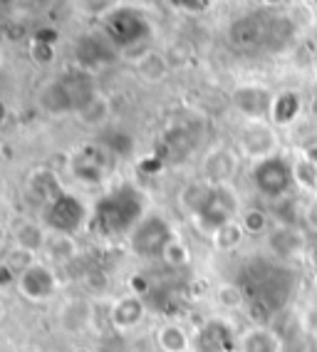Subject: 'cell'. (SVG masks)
Here are the masks:
<instances>
[{
    "mask_svg": "<svg viewBox=\"0 0 317 352\" xmlns=\"http://www.w3.org/2000/svg\"><path fill=\"white\" fill-rule=\"evenodd\" d=\"M146 216V196L139 186L121 182L99 196L89 214V228L104 239H127Z\"/></svg>",
    "mask_w": 317,
    "mask_h": 352,
    "instance_id": "cell-1",
    "label": "cell"
},
{
    "mask_svg": "<svg viewBox=\"0 0 317 352\" xmlns=\"http://www.w3.org/2000/svg\"><path fill=\"white\" fill-rule=\"evenodd\" d=\"M97 95H99V89H97L95 75L82 67H77L52 77L40 89L38 102L40 107L47 114H52V117H67V114L82 112Z\"/></svg>",
    "mask_w": 317,
    "mask_h": 352,
    "instance_id": "cell-2",
    "label": "cell"
},
{
    "mask_svg": "<svg viewBox=\"0 0 317 352\" xmlns=\"http://www.w3.org/2000/svg\"><path fill=\"white\" fill-rule=\"evenodd\" d=\"M241 199L238 194L233 191L231 184L226 186H213L209 184V189L203 194V199L198 201V206L191 211V221H193V226L198 228V233L203 236H213L218 228H223L226 223L235 221L241 216Z\"/></svg>",
    "mask_w": 317,
    "mask_h": 352,
    "instance_id": "cell-3",
    "label": "cell"
},
{
    "mask_svg": "<svg viewBox=\"0 0 317 352\" xmlns=\"http://www.w3.org/2000/svg\"><path fill=\"white\" fill-rule=\"evenodd\" d=\"M102 32L112 40L117 50H132L137 45L146 43L152 38V20L134 6H119L112 8L102 18Z\"/></svg>",
    "mask_w": 317,
    "mask_h": 352,
    "instance_id": "cell-4",
    "label": "cell"
},
{
    "mask_svg": "<svg viewBox=\"0 0 317 352\" xmlns=\"http://www.w3.org/2000/svg\"><path fill=\"white\" fill-rule=\"evenodd\" d=\"M174 239H176V231H174L172 221L161 214H146L127 236L129 251L144 261L161 258Z\"/></svg>",
    "mask_w": 317,
    "mask_h": 352,
    "instance_id": "cell-5",
    "label": "cell"
},
{
    "mask_svg": "<svg viewBox=\"0 0 317 352\" xmlns=\"http://www.w3.org/2000/svg\"><path fill=\"white\" fill-rule=\"evenodd\" d=\"M250 184L263 199L268 201H280L290 194V189L295 186L292 182V166L290 157H285L283 151L275 157H268L263 162H255L250 166Z\"/></svg>",
    "mask_w": 317,
    "mask_h": 352,
    "instance_id": "cell-6",
    "label": "cell"
},
{
    "mask_svg": "<svg viewBox=\"0 0 317 352\" xmlns=\"http://www.w3.org/2000/svg\"><path fill=\"white\" fill-rule=\"evenodd\" d=\"M89 214H92V208H87V204H84L80 196L72 194V191H64L55 201L43 206V211H40V223L52 233L75 236L77 231H82L89 223Z\"/></svg>",
    "mask_w": 317,
    "mask_h": 352,
    "instance_id": "cell-7",
    "label": "cell"
},
{
    "mask_svg": "<svg viewBox=\"0 0 317 352\" xmlns=\"http://www.w3.org/2000/svg\"><path fill=\"white\" fill-rule=\"evenodd\" d=\"M278 126L270 120H246L238 129V154L248 162H263L280 154Z\"/></svg>",
    "mask_w": 317,
    "mask_h": 352,
    "instance_id": "cell-8",
    "label": "cell"
},
{
    "mask_svg": "<svg viewBox=\"0 0 317 352\" xmlns=\"http://www.w3.org/2000/svg\"><path fill=\"white\" fill-rule=\"evenodd\" d=\"M109 154L99 142L82 144L70 157V174L84 186H99L109 174Z\"/></svg>",
    "mask_w": 317,
    "mask_h": 352,
    "instance_id": "cell-9",
    "label": "cell"
},
{
    "mask_svg": "<svg viewBox=\"0 0 317 352\" xmlns=\"http://www.w3.org/2000/svg\"><path fill=\"white\" fill-rule=\"evenodd\" d=\"M191 352H238V333L226 318H209L191 333Z\"/></svg>",
    "mask_w": 317,
    "mask_h": 352,
    "instance_id": "cell-10",
    "label": "cell"
},
{
    "mask_svg": "<svg viewBox=\"0 0 317 352\" xmlns=\"http://www.w3.org/2000/svg\"><path fill=\"white\" fill-rule=\"evenodd\" d=\"M15 288H18V293L25 298V300L47 302V300H52V298L58 296L60 278L47 263H43V261H35L30 268H25V271L18 276V285H15Z\"/></svg>",
    "mask_w": 317,
    "mask_h": 352,
    "instance_id": "cell-11",
    "label": "cell"
},
{
    "mask_svg": "<svg viewBox=\"0 0 317 352\" xmlns=\"http://www.w3.org/2000/svg\"><path fill=\"white\" fill-rule=\"evenodd\" d=\"M275 92L266 85L258 82H248V85H238L231 92V102L233 109L241 114L243 120H270V109H273Z\"/></svg>",
    "mask_w": 317,
    "mask_h": 352,
    "instance_id": "cell-12",
    "label": "cell"
},
{
    "mask_svg": "<svg viewBox=\"0 0 317 352\" xmlns=\"http://www.w3.org/2000/svg\"><path fill=\"white\" fill-rule=\"evenodd\" d=\"M119 57V50H117L112 40L102 32H89V35H82V38L75 43V60L77 67L87 69V72H95V69L109 67L112 63H117Z\"/></svg>",
    "mask_w": 317,
    "mask_h": 352,
    "instance_id": "cell-13",
    "label": "cell"
},
{
    "mask_svg": "<svg viewBox=\"0 0 317 352\" xmlns=\"http://www.w3.org/2000/svg\"><path fill=\"white\" fill-rule=\"evenodd\" d=\"M238 164H241V154L235 149L213 146L211 151H206V157L201 162V179L213 184V186H226L238 174Z\"/></svg>",
    "mask_w": 317,
    "mask_h": 352,
    "instance_id": "cell-14",
    "label": "cell"
},
{
    "mask_svg": "<svg viewBox=\"0 0 317 352\" xmlns=\"http://www.w3.org/2000/svg\"><path fill=\"white\" fill-rule=\"evenodd\" d=\"M268 25H270V15H266V13H250V15H241V18H235L228 25L231 45L241 47V50L266 45Z\"/></svg>",
    "mask_w": 317,
    "mask_h": 352,
    "instance_id": "cell-15",
    "label": "cell"
},
{
    "mask_svg": "<svg viewBox=\"0 0 317 352\" xmlns=\"http://www.w3.org/2000/svg\"><path fill=\"white\" fill-rule=\"evenodd\" d=\"M146 318V302L139 293H127L117 298L109 308V322L119 333H129L134 327H139Z\"/></svg>",
    "mask_w": 317,
    "mask_h": 352,
    "instance_id": "cell-16",
    "label": "cell"
},
{
    "mask_svg": "<svg viewBox=\"0 0 317 352\" xmlns=\"http://www.w3.org/2000/svg\"><path fill=\"white\" fill-rule=\"evenodd\" d=\"M95 318V305L87 298H70L64 300L58 310V322L67 335H82L92 325Z\"/></svg>",
    "mask_w": 317,
    "mask_h": 352,
    "instance_id": "cell-17",
    "label": "cell"
},
{
    "mask_svg": "<svg viewBox=\"0 0 317 352\" xmlns=\"http://www.w3.org/2000/svg\"><path fill=\"white\" fill-rule=\"evenodd\" d=\"M238 352H285V340L268 325H250L238 335Z\"/></svg>",
    "mask_w": 317,
    "mask_h": 352,
    "instance_id": "cell-18",
    "label": "cell"
},
{
    "mask_svg": "<svg viewBox=\"0 0 317 352\" xmlns=\"http://www.w3.org/2000/svg\"><path fill=\"white\" fill-rule=\"evenodd\" d=\"M27 194H30L32 201L40 204V208L47 206V204L55 201L60 194H64L60 174L55 169H47V166L35 169L27 176Z\"/></svg>",
    "mask_w": 317,
    "mask_h": 352,
    "instance_id": "cell-19",
    "label": "cell"
},
{
    "mask_svg": "<svg viewBox=\"0 0 317 352\" xmlns=\"http://www.w3.org/2000/svg\"><path fill=\"white\" fill-rule=\"evenodd\" d=\"M292 166V182L303 194L315 196L317 194V154L310 149H298L292 151L290 157Z\"/></svg>",
    "mask_w": 317,
    "mask_h": 352,
    "instance_id": "cell-20",
    "label": "cell"
},
{
    "mask_svg": "<svg viewBox=\"0 0 317 352\" xmlns=\"http://www.w3.org/2000/svg\"><path fill=\"white\" fill-rule=\"evenodd\" d=\"M303 109H305V102L298 89H283V92H275L273 109H270V122H273L278 129L290 126L300 120Z\"/></svg>",
    "mask_w": 317,
    "mask_h": 352,
    "instance_id": "cell-21",
    "label": "cell"
},
{
    "mask_svg": "<svg viewBox=\"0 0 317 352\" xmlns=\"http://www.w3.org/2000/svg\"><path fill=\"white\" fill-rule=\"evenodd\" d=\"M268 245H270V251H273L275 256L292 258L303 251L305 236H303V231H298V228L280 223V226H273L270 233H268Z\"/></svg>",
    "mask_w": 317,
    "mask_h": 352,
    "instance_id": "cell-22",
    "label": "cell"
},
{
    "mask_svg": "<svg viewBox=\"0 0 317 352\" xmlns=\"http://www.w3.org/2000/svg\"><path fill=\"white\" fill-rule=\"evenodd\" d=\"M134 67H137V75H139L146 85H158V82H164L166 77H169V60H166L164 52L154 50V47L141 52V55L137 57Z\"/></svg>",
    "mask_w": 317,
    "mask_h": 352,
    "instance_id": "cell-23",
    "label": "cell"
},
{
    "mask_svg": "<svg viewBox=\"0 0 317 352\" xmlns=\"http://www.w3.org/2000/svg\"><path fill=\"white\" fill-rule=\"evenodd\" d=\"M13 241L15 245H20V248H25V251L38 256L40 251H45L47 233H45V226L38 223V221H20L13 231Z\"/></svg>",
    "mask_w": 317,
    "mask_h": 352,
    "instance_id": "cell-24",
    "label": "cell"
},
{
    "mask_svg": "<svg viewBox=\"0 0 317 352\" xmlns=\"http://www.w3.org/2000/svg\"><path fill=\"white\" fill-rule=\"evenodd\" d=\"M156 345L161 352H191V335L178 322H166L156 330Z\"/></svg>",
    "mask_w": 317,
    "mask_h": 352,
    "instance_id": "cell-25",
    "label": "cell"
},
{
    "mask_svg": "<svg viewBox=\"0 0 317 352\" xmlns=\"http://www.w3.org/2000/svg\"><path fill=\"white\" fill-rule=\"evenodd\" d=\"M45 253L50 256V261L64 265V263H72V261L80 256V245H77L75 236H67V233H52V236H47Z\"/></svg>",
    "mask_w": 317,
    "mask_h": 352,
    "instance_id": "cell-26",
    "label": "cell"
},
{
    "mask_svg": "<svg viewBox=\"0 0 317 352\" xmlns=\"http://www.w3.org/2000/svg\"><path fill=\"white\" fill-rule=\"evenodd\" d=\"M75 117L80 120V124H84L87 129H104L109 117H112V104H109L107 97L99 92V95L89 102L82 112H77Z\"/></svg>",
    "mask_w": 317,
    "mask_h": 352,
    "instance_id": "cell-27",
    "label": "cell"
},
{
    "mask_svg": "<svg viewBox=\"0 0 317 352\" xmlns=\"http://www.w3.org/2000/svg\"><path fill=\"white\" fill-rule=\"evenodd\" d=\"M243 241H246V231H243L241 221H238V219L231 221V223H226V226L218 228V231L211 236V243H213V248H216V251H221V253L235 251Z\"/></svg>",
    "mask_w": 317,
    "mask_h": 352,
    "instance_id": "cell-28",
    "label": "cell"
},
{
    "mask_svg": "<svg viewBox=\"0 0 317 352\" xmlns=\"http://www.w3.org/2000/svg\"><path fill=\"white\" fill-rule=\"evenodd\" d=\"M238 221H241L246 236H268L270 228H273V223H270V214L263 211V208H258V206L243 208L241 216H238Z\"/></svg>",
    "mask_w": 317,
    "mask_h": 352,
    "instance_id": "cell-29",
    "label": "cell"
},
{
    "mask_svg": "<svg viewBox=\"0 0 317 352\" xmlns=\"http://www.w3.org/2000/svg\"><path fill=\"white\" fill-rule=\"evenodd\" d=\"M99 144L112 154V157H129L134 151V139L132 134L121 132V129H107L102 134Z\"/></svg>",
    "mask_w": 317,
    "mask_h": 352,
    "instance_id": "cell-30",
    "label": "cell"
},
{
    "mask_svg": "<svg viewBox=\"0 0 317 352\" xmlns=\"http://www.w3.org/2000/svg\"><path fill=\"white\" fill-rule=\"evenodd\" d=\"M216 302L223 310H238L246 305V293L241 285L235 283H221L216 288Z\"/></svg>",
    "mask_w": 317,
    "mask_h": 352,
    "instance_id": "cell-31",
    "label": "cell"
},
{
    "mask_svg": "<svg viewBox=\"0 0 317 352\" xmlns=\"http://www.w3.org/2000/svg\"><path fill=\"white\" fill-rule=\"evenodd\" d=\"M161 261H164L169 268H184V265L191 263V251H189V245L184 243V241L174 239L172 243H169V248L164 251V256H161Z\"/></svg>",
    "mask_w": 317,
    "mask_h": 352,
    "instance_id": "cell-32",
    "label": "cell"
},
{
    "mask_svg": "<svg viewBox=\"0 0 317 352\" xmlns=\"http://www.w3.org/2000/svg\"><path fill=\"white\" fill-rule=\"evenodd\" d=\"M30 57L35 65H52L55 63V57H58V50H55V43L47 38H43V35H38V38L30 43Z\"/></svg>",
    "mask_w": 317,
    "mask_h": 352,
    "instance_id": "cell-33",
    "label": "cell"
},
{
    "mask_svg": "<svg viewBox=\"0 0 317 352\" xmlns=\"http://www.w3.org/2000/svg\"><path fill=\"white\" fill-rule=\"evenodd\" d=\"M82 285L87 293H92V296H107L109 288H112L109 276L104 271H99V268H89V271L82 276Z\"/></svg>",
    "mask_w": 317,
    "mask_h": 352,
    "instance_id": "cell-34",
    "label": "cell"
},
{
    "mask_svg": "<svg viewBox=\"0 0 317 352\" xmlns=\"http://www.w3.org/2000/svg\"><path fill=\"white\" fill-rule=\"evenodd\" d=\"M3 261H5V263L10 265V268H13V271L20 276V273L25 271V268H30V265L35 263L38 258H35V253L25 251V248H20V245H13V248L5 253V258H3Z\"/></svg>",
    "mask_w": 317,
    "mask_h": 352,
    "instance_id": "cell-35",
    "label": "cell"
},
{
    "mask_svg": "<svg viewBox=\"0 0 317 352\" xmlns=\"http://www.w3.org/2000/svg\"><path fill=\"white\" fill-rule=\"evenodd\" d=\"M166 6L178 13H203L211 6V0H166Z\"/></svg>",
    "mask_w": 317,
    "mask_h": 352,
    "instance_id": "cell-36",
    "label": "cell"
},
{
    "mask_svg": "<svg viewBox=\"0 0 317 352\" xmlns=\"http://www.w3.org/2000/svg\"><path fill=\"white\" fill-rule=\"evenodd\" d=\"M18 285V273L5 263V261H0V290H8Z\"/></svg>",
    "mask_w": 317,
    "mask_h": 352,
    "instance_id": "cell-37",
    "label": "cell"
},
{
    "mask_svg": "<svg viewBox=\"0 0 317 352\" xmlns=\"http://www.w3.org/2000/svg\"><path fill=\"white\" fill-rule=\"evenodd\" d=\"M305 223H307L310 231L317 233V194L310 196V201L305 206Z\"/></svg>",
    "mask_w": 317,
    "mask_h": 352,
    "instance_id": "cell-38",
    "label": "cell"
},
{
    "mask_svg": "<svg viewBox=\"0 0 317 352\" xmlns=\"http://www.w3.org/2000/svg\"><path fill=\"white\" fill-rule=\"evenodd\" d=\"M287 0H260V6L268 8V10H273V8H283Z\"/></svg>",
    "mask_w": 317,
    "mask_h": 352,
    "instance_id": "cell-39",
    "label": "cell"
},
{
    "mask_svg": "<svg viewBox=\"0 0 317 352\" xmlns=\"http://www.w3.org/2000/svg\"><path fill=\"white\" fill-rule=\"evenodd\" d=\"M5 243H8V228L5 223H0V251L5 248Z\"/></svg>",
    "mask_w": 317,
    "mask_h": 352,
    "instance_id": "cell-40",
    "label": "cell"
},
{
    "mask_svg": "<svg viewBox=\"0 0 317 352\" xmlns=\"http://www.w3.org/2000/svg\"><path fill=\"white\" fill-rule=\"evenodd\" d=\"M5 120H8V104L0 100V126L5 124Z\"/></svg>",
    "mask_w": 317,
    "mask_h": 352,
    "instance_id": "cell-41",
    "label": "cell"
},
{
    "mask_svg": "<svg viewBox=\"0 0 317 352\" xmlns=\"http://www.w3.org/2000/svg\"><path fill=\"white\" fill-rule=\"evenodd\" d=\"M15 0H0V8H13Z\"/></svg>",
    "mask_w": 317,
    "mask_h": 352,
    "instance_id": "cell-42",
    "label": "cell"
},
{
    "mask_svg": "<svg viewBox=\"0 0 317 352\" xmlns=\"http://www.w3.org/2000/svg\"><path fill=\"white\" fill-rule=\"evenodd\" d=\"M3 318H5V300L0 298V320H3Z\"/></svg>",
    "mask_w": 317,
    "mask_h": 352,
    "instance_id": "cell-43",
    "label": "cell"
},
{
    "mask_svg": "<svg viewBox=\"0 0 317 352\" xmlns=\"http://www.w3.org/2000/svg\"><path fill=\"white\" fill-rule=\"evenodd\" d=\"M70 352H92L89 347H75V350H70Z\"/></svg>",
    "mask_w": 317,
    "mask_h": 352,
    "instance_id": "cell-44",
    "label": "cell"
},
{
    "mask_svg": "<svg viewBox=\"0 0 317 352\" xmlns=\"http://www.w3.org/2000/svg\"><path fill=\"white\" fill-rule=\"evenodd\" d=\"M20 352H40V350H20Z\"/></svg>",
    "mask_w": 317,
    "mask_h": 352,
    "instance_id": "cell-45",
    "label": "cell"
}]
</instances>
